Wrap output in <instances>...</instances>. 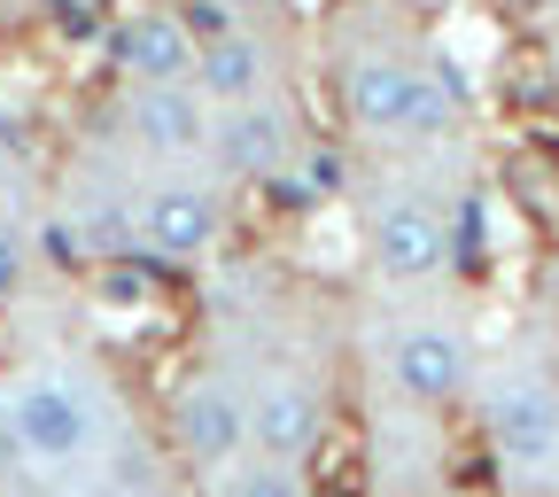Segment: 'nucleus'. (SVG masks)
Segmentation results:
<instances>
[{
	"label": "nucleus",
	"instance_id": "nucleus-15",
	"mask_svg": "<svg viewBox=\"0 0 559 497\" xmlns=\"http://www.w3.org/2000/svg\"><path fill=\"white\" fill-rule=\"evenodd\" d=\"M24 280H32V234L0 210V311H9L24 296Z\"/></svg>",
	"mask_w": 559,
	"mask_h": 497
},
{
	"label": "nucleus",
	"instance_id": "nucleus-1",
	"mask_svg": "<svg viewBox=\"0 0 559 497\" xmlns=\"http://www.w3.org/2000/svg\"><path fill=\"white\" fill-rule=\"evenodd\" d=\"M0 436L32 474H86L109 451V389L86 366H32L0 397Z\"/></svg>",
	"mask_w": 559,
	"mask_h": 497
},
{
	"label": "nucleus",
	"instance_id": "nucleus-2",
	"mask_svg": "<svg viewBox=\"0 0 559 497\" xmlns=\"http://www.w3.org/2000/svg\"><path fill=\"white\" fill-rule=\"evenodd\" d=\"M334 94H342V117L358 125L366 140H443L459 132V86L443 79V70H428L419 55L404 47H349L342 70H334Z\"/></svg>",
	"mask_w": 559,
	"mask_h": 497
},
{
	"label": "nucleus",
	"instance_id": "nucleus-19",
	"mask_svg": "<svg viewBox=\"0 0 559 497\" xmlns=\"http://www.w3.org/2000/svg\"><path fill=\"white\" fill-rule=\"evenodd\" d=\"M428 497H466V489H428Z\"/></svg>",
	"mask_w": 559,
	"mask_h": 497
},
{
	"label": "nucleus",
	"instance_id": "nucleus-16",
	"mask_svg": "<svg viewBox=\"0 0 559 497\" xmlns=\"http://www.w3.org/2000/svg\"><path fill=\"white\" fill-rule=\"evenodd\" d=\"M544 296H551V319H559V257H551V280H544Z\"/></svg>",
	"mask_w": 559,
	"mask_h": 497
},
{
	"label": "nucleus",
	"instance_id": "nucleus-8",
	"mask_svg": "<svg viewBox=\"0 0 559 497\" xmlns=\"http://www.w3.org/2000/svg\"><path fill=\"white\" fill-rule=\"evenodd\" d=\"M164 436H171V459H179L194 482H210V474H226L234 459H249L241 381H234V374H194V381H179Z\"/></svg>",
	"mask_w": 559,
	"mask_h": 497
},
{
	"label": "nucleus",
	"instance_id": "nucleus-4",
	"mask_svg": "<svg viewBox=\"0 0 559 497\" xmlns=\"http://www.w3.org/2000/svg\"><path fill=\"white\" fill-rule=\"evenodd\" d=\"M381 381L396 404L412 412H451L474 397L481 381V358H474V334L451 319V311H412L389 327V350H381Z\"/></svg>",
	"mask_w": 559,
	"mask_h": 497
},
{
	"label": "nucleus",
	"instance_id": "nucleus-11",
	"mask_svg": "<svg viewBox=\"0 0 559 497\" xmlns=\"http://www.w3.org/2000/svg\"><path fill=\"white\" fill-rule=\"evenodd\" d=\"M202 109H241V102H280V39L264 24H226L194 39V79Z\"/></svg>",
	"mask_w": 559,
	"mask_h": 497
},
{
	"label": "nucleus",
	"instance_id": "nucleus-18",
	"mask_svg": "<svg viewBox=\"0 0 559 497\" xmlns=\"http://www.w3.org/2000/svg\"><path fill=\"white\" fill-rule=\"evenodd\" d=\"M234 9H272V0H234Z\"/></svg>",
	"mask_w": 559,
	"mask_h": 497
},
{
	"label": "nucleus",
	"instance_id": "nucleus-17",
	"mask_svg": "<svg viewBox=\"0 0 559 497\" xmlns=\"http://www.w3.org/2000/svg\"><path fill=\"white\" fill-rule=\"evenodd\" d=\"M513 497H559V482H528V489H513Z\"/></svg>",
	"mask_w": 559,
	"mask_h": 497
},
{
	"label": "nucleus",
	"instance_id": "nucleus-7",
	"mask_svg": "<svg viewBox=\"0 0 559 497\" xmlns=\"http://www.w3.org/2000/svg\"><path fill=\"white\" fill-rule=\"evenodd\" d=\"M366 272L381 280V288H404V296L451 280V218L436 202H419V194L373 202V218H366Z\"/></svg>",
	"mask_w": 559,
	"mask_h": 497
},
{
	"label": "nucleus",
	"instance_id": "nucleus-3",
	"mask_svg": "<svg viewBox=\"0 0 559 497\" xmlns=\"http://www.w3.org/2000/svg\"><path fill=\"white\" fill-rule=\"evenodd\" d=\"M474 389H481L489 459L513 474V489L559 482V381L536 374V366H506V374H489Z\"/></svg>",
	"mask_w": 559,
	"mask_h": 497
},
{
	"label": "nucleus",
	"instance_id": "nucleus-6",
	"mask_svg": "<svg viewBox=\"0 0 559 497\" xmlns=\"http://www.w3.org/2000/svg\"><path fill=\"white\" fill-rule=\"evenodd\" d=\"M132 234H140V249L164 257V264H202L210 249L226 241V187L210 179L202 164H179V171L140 187Z\"/></svg>",
	"mask_w": 559,
	"mask_h": 497
},
{
	"label": "nucleus",
	"instance_id": "nucleus-20",
	"mask_svg": "<svg viewBox=\"0 0 559 497\" xmlns=\"http://www.w3.org/2000/svg\"><path fill=\"white\" fill-rule=\"evenodd\" d=\"M9 9H16V0H0V16H9Z\"/></svg>",
	"mask_w": 559,
	"mask_h": 497
},
{
	"label": "nucleus",
	"instance_id": "nucleus-10",
	"mask_svg": "<svg viewBox=\"0 0 559 497\" xmlns=\"http://www.w3.org/2000/svg\"><path fill=\"white\" fill-rule=\"evenodd\" d=\"M117 140L132 156H148L164 171L179 164H202V132H210V109L194 86H117V109H109Z\"/></svg>",
	"mask_w": 559,
	"mask_h": 497
},
{
	"label": "nucleus",
	"instance_id": "nucleus-14",
	"mask_svg": "<svg viewBox=\"0 0 559 497\" xmlns=\"http://www.w3.org/2000/svg\"><path fill=\"white\" fill-rule=\"evenodd\" d=\"M342 179H349L342 149H304V140H296V156L280 164V179H272V187H288L296 202H334V194H342Z\"/></svg>",
	"mask_w": 559,
	"mask_h": 497
},
{
	"label": "nucleus",
	"instance_id": "nucleus-12",
	"mask_svg": "<svg viewBox=\"0 0 559 497\" xmlns=\"http://www.w3.org/2000/svg\"><path fill=\"white\" fill-rule=\"evenodd\" d=\"M117 86H187L194 79V24L179 9H132L109 32Z\"/></svg>",
	"mask_w": 559,
	"mask_h": 497
},
{
	"label": "nucleus",
	"instance_id": "nucleus-5",
	"mask_svg": "<svg viewBox=\"0 0 559 497\" xmlns=\"http://www.w3.org/2000/svg\"><path fill=\"white\" fill-rule=\"evenodd\" d=\"M241 419H249V459L296 466V474H311L334 436L326 389L304 366H264L257 381H241Z\"/></svg>",
	"mask_w": 559,
	"mask_h": 497
},
{
	"label": "nucleus",
	"instance_id": "nucleus-9",
	"mask_svg": "<svg viewBox=\"0 0 559 497\" xmlns=\"http://www.w3.org/2000/svg\"><path fill=\"white\" fill-rule=\"evenodd\" d=\"M288 156H296V117L280 109V102L210 109V132H202V171L218 179V187H272Z\"/></svg>",
	"mask_w": 559,
	"mask_h": 497
},
{
	"label": "nucleus",
	"instance_id": "nucleus-13",
	"mask_svg": "<svg viewBox=\"0 0 559 497\" xmlns=\"http://www.w3.org/2000/svg\"><path fill=\"white\" fill-rule=\"evenodd\" d=\"M210 497H319L311 474L272 466V459H234L226 474H210Z\"/></svg>",
	"mask_w": 559,
	"mask_h": 497
}]
</instances>
